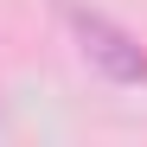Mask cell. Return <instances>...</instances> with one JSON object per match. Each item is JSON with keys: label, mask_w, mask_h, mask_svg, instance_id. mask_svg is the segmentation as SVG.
I'll use <instances>...</instances> for the list:
<instances>
[{"label": "cell", "mask_w": 147, "mask_h": 147, "mask_svg": "<svg viewBox=\"0 0 147 147\" xmlns=\"http://www.w3.org/2000/svg\"><path fill=\"white\" fill-rule=\"evenodd\" d=\"M58 13H64V26L77 32L83 58L102 70L109 83H147V45H141L128 26H115L109 13L83 7V0H58Z\"/></svg>", "instance_id": "1"}]
</instances>
